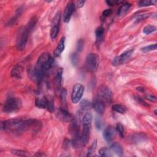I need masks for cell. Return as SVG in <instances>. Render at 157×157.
Returning a JSON list of instances; mask_svg holds the SVG:
<instances>
[{
  "instance_id": "1",
  "label": "cell",
  "mask_w": 157,
  "mask_h": 157,
  "mask_svg": "<svg viewBox=\"0 0 157 157\" xmlns=\"http://www.w3.org/2000/svg\"><path fill=\"white\" fill-rule=\"evenodd\" d=\"M23 120L19 119H10L2 122V130L14 133L16 134L22 133V124Z\"/></svg>"
},
{
  "instance_id": "2",
  "label": "cell",
  "mask_w": 157,
  "mask_h": 157,
  "mask_svg": "<svg viewBox=\"0 0 157 157\" xmlns=\"http://www.w3.org/2000/svg\"><path fill=\"white\" fill-rule=\"evenodd\" d=\"M54 64V58L52 55L45 52L42 54L38 58L36 67L43 73H45L50 70Z\"/></svg>"
},
{
  "instance_id": "3",
  "label": "cell",
  "mask_w": 157,
  "mask_h": 157,
  "mask_svg": "<svg viewBox=\"0 0 157 157\" xmlns=\"http://www.w3.org/2000/svg\"><path fill=\"white\" fill-rule=\"evenodd\" d=\"M22 107V101L19 98H8L5 102L3 108L4 112L9 114L16 112L20 109Z\"/></svg>"
},
{
  "instance_id": "4",
  "label": "cell",
  "mask_w": 157,
  "mask_h": 157,
  "mask_svg": "<svg viewBox=\"0 0 157 157\" xmlns=\"http://www.w3.org/2000/svg\"><path fill=\"white\" fill-rule=\"evenodd\" d=\"M31 32V31L27 26L20 30L16 41V47L19 50H23L25 49L28 42L29 34Z\"/></svg>"
},
{
  "instance_id": "5",
  "label": "cell",
  "mask_w": 157,
  "mask_h": 157,
  "mask_svg": "<svg viewBox=\"0 0 157 157\" xmlns=\"http://www.w3.org/2000/svg\"><path fill=\"white\" fill-rule=\"evenodd\" d=\"M85 66L89 72H95L99 66V56L93 53L88 54L86 58Z\"/></svg>"
},
{
  "instance_id": "6",
  "label": "cell",
  "mask_w": 157,
  "mask_h": 157,
  "mask_svg": "<svg viewBox=\"0 0 157 157\" xmlns=\"http://www.w3.org/2000/svg\"><path fill=\"white\" fill-rule=\"evenodd\" d=\"M44 73L38 70L36 66H29L27 68V74L28 77L34 82L39 84L42 80Z\"/></svg>"
},
{
  "instance_id": "7",
  "label": "cell",
  "mask_w": 157,
  "mask_h": 157,
  "mask_svg": "<svg viewBox=\"0 0 157 157\" xmlns=\"http://www.w3.org/2000/svg\"><path fill=\"white\" fill-rule=\"evenodd\" d=\"M98 96L105 103L109 104L111 102L112 93L106 85H101L98 90Z\"/></svg>"
},
{
  "instance_id": "8",
  "label": "cell",
  "mask_w": 157,
  "mask_h": 157,
  "mask_svg": "<svg viewBox=\"0 0 157 157\" xmlns=\"http://www.w3.org/2000/svg\"><path fill=\"white\" fill-rule=\"evenodd\" d=\"M60 20H61V13L60 12H58L52 22L50 37L52 39H55L59 34V33L60 31Z\"/></svg>"
},
{
  "instance_id": "9",
  "label": "cell",
  "mask_w": 157,
  "mask_h": 157,
  "mask_svg": "<svg viewBox=\"0 0 157 157\" xmlns=\"http://www.w3.org/2000/svg\"><path fill=\"white\" fill-rule=\"evenodd\" d=\"M84 92V87L81 84H76L73 88L71 101L73 103L77 104L82 98Z\"/></svg>"
},
{
  "instance_id": "10",
  "label": "cell",
  "mask_w": 157,
  "mask_h": 157,
  "mask_svg": "<svg viewBox=\"0 0 157 157\" xmlns=\"http://www.w3.org/2000/svg\"><path fill=\"white\" fill-rule=\"evenodd\" d=\"M133 49L128 50L123 52V53L122 54L120 55L115 57L112 62V65L114 66H119L120 65L123 64L131 57L133 53Z\"/></svg>"
},
{
  "instance_id": "11",
  "label": "cell",
  "mask_w": 157,
  "mask_h": 157,
  "mask_svg": "<svg viewBox=\"0 0 157 157\" xmlns=\"http://www.w3.org/2000/svg\"><path fill=\"white\" fill-rule=\"evenodd\" d=\"M91 105L95 111L99 115H102L105 112L106 103L98 96L93 99Z\"/></svg>"
},
{
  "instance_id": "12",
  "label": "cell",
  "mask_w": 157,
  "mask_h": 157,
  "mask_svg": "<svg viewBox=\"0 0 157 157\" xmlns=\"http://www.w3.org/2000/svg\"><path fill=\"white\" fill-rule=\"evenodd\" d=\"M91 125H83V130L80 136V141L82 146L86 145L90 140Z\"/></svg>"
},
{
  "instance_id": "13",
  "label": "cell",
  "mask_w": 157,
  "mask_h": 157,
  "mask_svg": "<svg viewBox=\"0 0 157 157\" xmlns=\"http://www.w3.org/2000/svg\"><path fill=\"white\" fill-rule=\"evenodd\" d=\"M57 117L63 122H71L73 119V116L68 111L67 109L60 108L57 110L56 113Z\"/></svg>"
},
{
  "instance_id": "14",
  "label": "cell",
  "mask_w": 157,
  "mask_h": 157,
  "mask_svg": "<svg viewBox=\"0 0 157 157\" xmlns=\"http://www.w3.org/2000/svg\"><path fill=\"white\" fill-rule=\"evenodd\" d=\"M75 9V5L73 2H70L66 5L64 13H63V20L65 23H68L72 17V15Z\"/></svg>"
},
{
  "instance_id": "15",
  "label": "cell",
  "mask_w": 157,
  "mask_h": 157,
  "mask_svg": "<svg viewBox=\"0 0 157 157\" xmlns=\"http://www.w3.org/2000/svg\"><path fill=\"white\" fill-rule=\"evenodd\" d=\"M116 130L112 126H109L103 131V137L108 142H111L116 136Z\"/></svg>"
},
{
  "instance_id": "16",
  "label": "cell",
  "mask_w": 157,
  "mask_h": 157,
  "mask_svg": "<svg viewBox=\"0 0 157 157\" xmlns=\"http://www.w3.org/2000/svg\"><path fill=\"white\" fill-rule=\"evenodd\" d=\"M49 103V99L46 96L37 98L36 99V106L39 109H47Z\"/></svg>"
},
{
  "instance_id": "17",
  "label": "cell",
  "mask_w": 157,
  "mask_h": 157,
  "mask_svg": "<svg viewBox=\"0 0 157 157\" xmlns=\"http://www.w3.org/2000/svg\"><path fill=\"white\" fill-rule=\"evenodd\" d=\"M65 47V37H62L59 42L55 51L54 52V55L55 57H59L61 55Z\"/></svg>"
},
{
  "instance_id": "18",
  "label": "cell",
  "mask_w": 157,
  "mask_h": 157,
  "mask_svg": "<svg viewBox=\"0 0 157 157\" xmlns=\"http://www.w3.org/2000/svg\"><path fill=\"white\" fill-rule=\"evenodd\" d=\"M23 67L20 65H15L11 71V76L17 79H20L22 76Z\"/></svg>"
},
{
  "instance_id": "19",
  "label": "cell",
  "mask_w": 157,
  "mask_h": 157,
  "mask_svg": "<svg viewBox=\"0 0 157 157\" xmlns=\"http://www.w3.org/2000/svg\"><path fill=\"white\" fill-rule=\"evenodd\" d=\"M104 34V29L102 27L97 28L95 31L96 34V43L97 45H99L103 41Z\"/></svg>"
},
{
  "instance_id": "20",
  "label": "cell",
  "mask_w": 157,
  "mask_h": 157,
  "mask_svg": "<svg viewBox=\"0 0 157 157\" xmlns=\"http://www.w3.org/2000/svg\"><path fill=\"white\" fill-rule=\"evenodd\" d=\"M110 149L112 152H114L118 156H121L123 155V148L119 143L115 142L112 144L110 147Z\"/></svg>"
},
{
  "instance_id": "21",
  "label": "cell",
  "mask_w": 157,
  "mask_h": 157,
  "mask_svg": "<svg viewBox=\"0 0 157 157\" xmlns=\"http://www.w3.org/2000/svg\"><path fill=\"white\" fill-rule=\"evenodd\" d=\"M92 107V105L90 102L87 100H83L80 104V108L78 111L79 112L82 114L84 112L90 110Z\"/></svg>"
},
{
  "instance_id": "22",
  "label": "cell",
  "mask_w": 157,
  "mask_h": 157,
  "mask_svg": "<svg viewBox=\"0 0 157 157\" xmlns=\"http://www.w3.org/2000/svg\"><path fill=\"white\" fill-rule=\"evenodd\" d=\"M130 7H131V5L129 3H123L117 12V15L119 16H122L125 15L130 9Z\"/></svg>"
},
{
  "instance_id": "23",
  "label": "cell",
  "mask_w": 157,
  "mask_h": 157,
  "mask_svg": "<svg viewBox=\"0 0 157 157\" xmlns=\"http://www.w3.org/2000/svg\"><path fill=\"white\" fill-rule=\"evenodd\" d=\"M66 95H67L66 89L63 88L61 93V103H62V108L65 109H67Z\"/></svg>"
},
{
  "instance_id": "24",
  "label": "cell",
  "mask_w": 157,
  "mask_h": 157,
  "mask_svg": "<svg viewBox=\"0 0 157 157\" xmlns=\"http://www.w3.org/2000/svg\"><path fill=\"white\" fill-rule=\"evenodd\" d=\"M63 70L62 68H60L58 70L55 77V83L58 88H60L62 80V75H63Z\"/></svg>"
},
{
  "instance_id": "25",
  "label": "cell",
  "mask_w": 157,
  "mask_h": 157,
  "mask_svg": "<svg viewBox=\"0 0 157 157\" xmlns=\"http://www.w3.org/2000/svg\"><path fill=\"white\" fill-rule=\"evenodd\" d=\"M112 110L119 114H123L126 112L127 108L125 106L121 105V104H115V105L112 106Z\"/></svg>"
},
{
  "instance_id": "26",
  "label": "cell",
  "mask_w": 157,
  "mask_h": 157,
  "mask_svg": "<svg viewBox=\"0 0 157 157\" xmlns=\"http://www.w3.org/2000/svg\"><path fill=\"white\" fill-rule=\"evenodd\" d=\"M111 150L110 148H108L106 147H102L101 148L99 149V155L101 156H112V154L111 153Z\"/></svg>"
},
{
  "instance_id": "27",
  "label": "cell",
  "mask_w": 157,
  "mask_h": 157,
  "mask_svg": "<svg viewBox=\"0 0 157 157\" xmlns=\"http://www.w3.org/2000/svg\"><path fill=\"white\" fill-rule=\"evenodd\" d=\"M96 147H97V141H96V139H95L93 141V142H92V144L88 148V151H87V156H92L96 149Z\"/></svg>"
},
{
  "instance_id": "28",
  "label": "cell",
  "mask_w": 157,
  "mask_h": 157,
  "mask_svg": "<svg viewBox=\"0 0 157 157\" xmlns=\"http://www.w3.org/2000/svg\"><path fill=\"white\" fill-rule=\"evenodd\" d=\"M156 3V1H150V0H144V1H141L138 5L139 7H145L150 6L152 5H155Z\"/></svg>"
},
{
  "instance_id": "29",
  "label": "cell",
  "mask_w": 157,
  "mask_h": 157,
  "mask_svg": "<svg viewBox=\"0 0 157 157\" xmlns=\"http://www.w3.org/2000/svg\"><path fill=\"white\" fill-rule=\"evenodd\" d=\"M156 28L155 26L153 25H147L146 26L144 30H143V32L144 34L148 35V34H150L153 32H155L156 31Z\"/></svg>"
},
{
  "instance_id": "30",
  "label": "cell",
  "mask_w": 157,
  "mask_h": 157,
  "mask_svg": "<svg viewBox=\"0 0 157 157\" xmlns=\"http://www.w3.org/2000/svg\"><path fill=\"white\" fill-rule=\"evenodd\" d=\"M116 131L119 133L120 136L122 138H123L125 137V130L123 126L121 123H118L116 125Z\"/></svg>"
},
{
  "instance_id": "31",
  "label": "cell",
  "mask_w": 157,
  "mask_h": 157,
  "mask_svg": "<svg viewBox=\"0 0 157 157\" xmlns=\"http://www.w3.org/2000/svg\"><path fill=\"white\" fill-rule=\"evenodd\" d=\"M156 49V44H153V45H150L146 47H144L141 48V50L144 52H148L152 50H155Z\"/></svg>"
},
{
  "instance_id": "32",
  "label": "cell",
  "mask_w": 157,
  "mask_h": 157,
  "mask_svg": "<svg viewBox=\"0 0 157 157\" xmlns=\"http://www.w3.org/2000/svg\"><path fill=\"white\" fill-rule=\"evenodd\" d=\"M150 15L149 14H142L138 15L136 18V23H139L140 22L147 19Z\"/></svg>"
},
{
  "instance_id": "33",
  "label": "cell",
  "mask_w": 157,
  "mask_h": 157,
  "mask_svg": "<svg viewBox=\"0 0 157 157\" xmlns=\"http://www.w3.org/2000/svg\"><path fill=\"white\" fill-rule=\"evenodd\" d=\"M71 62L73 65V66H76L78 65L79 63V58H78V55L76 53H74L72 54L71 55Z\"/></svg>"
},
{
  "instance_id": "34",
  "label": "cell",
  "mask_w": 157,
  "mask_h": 157,
  "mask_svg": "<svg viewBox=\"0 0 157 157\" xmlns=\"http://www.w3.org/2000/svg\"><path fill=\"white\" fill-rule=\"evenodd\" d=\"M95 125H96V128L98 130H101L104 127V123H103L102 121L99 118L96 117V119H95Z\"/></svg>"
},
{
  "instance_id": "35",
  "label": "cell",
  "mask_w": 157,
  "mask_h": 157,
  "mask_svg": "<svg viewBox=\"0 0 157 157\" xmlns=\"http://www.w3.org/2000/svg\"><path fill=\"white\" fill-rule=\"evenodd\" d=\"M12 153L17 155V156H28L29 154L27 152L20 150H12Z\"/></svg>"
},
{
  "instance_id": "36",
  "label": "cell",
  "mask_w": 157,
  "mask_h": 157,
  "mask_svg": "<svg viewBox=\"0 0 157 157\" xmlns=\"http://www.w3.org/2000/svg\"><path fill=\"white\" fill-rule=\"evenodd\" d=\"M84 41L82 39H80L77 44V50L78 52H81L83 50L84 48Z\"/></svg>"
},
{
  "instance_id": "37",
  "label": "cell",
  "mask_w": 157,
  "mask_h": 157,
  "mask_svg": "<svg viewBox=\"0 0 157 157\" xmlns=\"http://www.w3.org/2000/svg\"><path fill=\"white\" fill-rule=\"evenodd\" d=\"M47 109L48 111H50V112H53L54 110V100L52 98L49 99V103H48V106L47 108Z\"/></svg>"
},
{
  "instance_id": "38",
  "label": "cell",
  "mask_w": 157,
  "mask_h": 157,
  "mask_svg": "<svg viewBox=\"0 0 157 157\" xmlns=\"http://www.w3.org/2000/svg\"><path fill=\"white\" fill-rule=\"evenodd\" d=\"M112 13V9H106L104 10L102 13V17H104V18H106V17H108L109 16H110Z\"/></svg>"
},
{
  "instance_id": "39",
  "label": "cell",
  "mask_w": 157,
  "mask_h": 157,
  "mask_svg": "<svg viewBox=\"0 0 157 157\" xmlns=\"http://www.w3.org/2000/svg\"><path fill=\"white\" fill-rule=\"evenodd\" d=\"M135 99H136V100L139 104H142V105L145 106H148V105L146 103V102H145L144 100L142 98H141V97H139V96H136L135 97Z\"/></svg>"
},
{
  "instance_id": "40",
  "label": "cell",
  "mask_w": 157,
  "mask_h": 157,
  "mask_svg": "<svg viewBox=\"0 0 157 157\" xmlns=\"http://www.w3.org/2000/svg\"><path fill=\"white\" fill-rule=\"evenodd\" d=\"M106 3L109 5V6H114L117 4H120V3H123V2L122 1H112V0H109V1H106Z\"/></svg>"
},
{
  "instance_id": "41",
  "label": "cell",
  "mask_w": 157,
  "mask_h": 157,
  "mask_svg": "<svg viewBox=\"0 0 157 157\" xmlns=\"http://www.w3.org/2000/svg\"><path fill=\"white\" fill-rule=\"evenodd\" d=\"M145 98L147 99L150 101H152V102H155L156 100V98L155 96H153L152 95H147L145 96Z\"/></svg>"
},
{
  "instance_id": "42",
  "label": "cell",
  "mask_w": 157,
  "mask_h": 157,
  "mask_svg": "<svg viewBox=\"0 0 157 157\" xmlns=\"http://www.w3.org/2000/svg\"><path fill=\"white\" fill-rule=\"evenodd\" d=\"M85 3V1H79L77 2V8H80L84 6V4Z\"/></svg>"
},
{
  "instance_id": "43",
  "label": "cell",
  "mask_w": 157,
  "mask_h": 157,
  "mask_svg": "<svg viewBox=\"0 0 157 157\" xmlns=\"http://www.w3.org/2000/svg\"><path fill=\"white\" fill-rule=\"evenodd\" d=\"M137 90H140L141 91H144V88H142V87H138V88H137Z\"/></svg>"
}]
</instances>
